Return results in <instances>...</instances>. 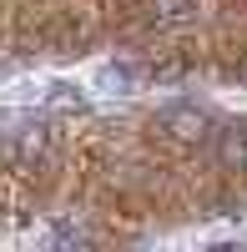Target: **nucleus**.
I'll use <instances>...</instances> for the list:
<instances>
[{"mask_svg": "<svg viewBox=\"0 0 247 252\" xmlns=\"http://www.w3.org/2000/svg\"><path fill=\"white\" fill-rule=\"evenodd\" d=\"M156 126H161V136L177 141V146H202L207 131H212V116L202 111V106H187V101H182V106H167V111H161Z\"/></svg>", "mask_w": 247, "mask_h": 252, "instance_id": "1", "label": "nucleus"}, {"mask_svg": "<svg viewBox=\"0 0 247 252\" xmlns=\"http://www.w3.org/2000/svg\"><path fill=\"white\" fill-rule=\"evenodd\" d=\"M46 146H51L46 121H15V126H10V157H15V161H40V157H46Z\"/></svg>", "mask_w": 247, "mask_h": 252, "instance_id": "2", "label": "nucleus"}, {"mask_svg": "<svg viewBox=\"0 0 247 252\" xmlns=\"http://www.w3.org/2000/svg\"><path fill=\"white\" fill-rule=\"evenodd\" d=\"M217 157H222V166H227V172H247V121H232L227 131H222Z\"/></svg>", "mask_w": 247, "mask_h": 252, "instance_id": "3", "label": "nucleus"}, {"mask_svg": "<svg viewBox=\"0 0 247 252\" xmlns=\"http://www.w3.org/2000/svg\"><path fill=\"white\" fill-rule=\"evenodd\" d=\"M202 0H152V26L172 31V26H187V20L197 15Z\"/></svg>", "mask_w": 247, "mask_h": 252, "instance_id": "4", "label": "nucleus"}, {"mask_svg": "<svg viewBox=\"0 0 247 252\" xmlns=\"http://www.w3.org/2000/svg\"><path fill=\"white\" fill-rule=\"evenodd\" d=\"M46 106L51 111H86V96H81L71 81H56V86H46Z\"/></svg>", "mask_w": 247, "mask_h": 252, "instance_id": "5", "label": "nucleus"}, {"mask_svg": "<svg viewBox=\"0 0 247 252\" xmlns=\"http://www.w3.org/2000/svg\"><path fill=\"white\" fill-rule=\"evenodd\" d=\"M131 81H136V76H131L126 66H101V71H96V86H101V91H116V96L126 91Z\"/></svg>", "mask_w": 247, "mask_h": 252, "instance_id": "6", "label": "nucleus"}]
</instances>
